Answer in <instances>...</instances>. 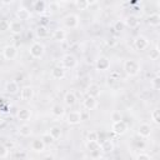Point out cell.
<instances>
[{
    "instance_id": "cell-1",
    "label": "cell",
    "mask_w": 160,
    "mask_h": 160,
    "mask_svg": "<svg viewBox=\"0 0 160 160\" xmlns=\"http://www.w3.org/2000/svg\"><path fill=\"white\" fill-rule=\"evenodd\" d=\"M122 70L126 74V76L129 78H135L140 74L141 71V65L138 60L135 59H126L124 60V64H122Z\"/></svg>"
},
{
    "instance_id": "cell-2",
    "label": "cell",
    "mask_w": 160,
    "mask_h": 160,
    "mask_svg": "<svg viewBox=\"0 0 160 160\" xmlns=\"http://www.w3.org/2000/svg\"><path fill=\"white\" fill-rule=\"evenodd\" d=\"M61 24L64 28L66 29H76L80 24V18L78 14H74V12H69L66 14L65 16H62L61 19Z\"/></svg>"
},
{
    "instance_id": "cell-3",
    "label": "cell",
    "mask_w": 160,
    "mask_h": 160,
    "mask_svg": "<svg viewBox=\"0 0 160 160\" xmlns=\"http://www.w3.org/2000/svg\"><path fill=\"white\" fill-rule=\"evenodd\" d=\"M29 54L32 59H41L45 54V45L40 41H34L29 46Z\"/></svg>"
},
{
    "instance_id": "cell-4",
    "label": "cell",
    "mask_w": 160,
    "mask_h": 160,
    "mask_svg": "<svg viewBox=\"0 0 160 160\" xmlns=\"http://www.w3.org/2000/svg\"><path fill=\"white\" fill-rule=\"evenodd\" d=\"M78 65V59L74 54H64L60 59V66L64 69V70H68V69H74L75 66Z\"/></svg>"
},
{
    "instance_id": "cell-5",
    "label": "cell",
    "mask_w": 160,
    "mask_h": 160,
    "mask_svg": "<svg viewBox=\"0 0 160 160\" xmlns=\"http://www.w3.org/2000/svg\"><path fill=\"white\" fill-rule=\"evenodd\" d=\"M132 45L134 48L138 50V51H144L149 48L150 45V40L145 36V35H138L134 38V41H132Z\"/></svg>"
},
{
    "instance_id": "cell-6",
    "label": "cell",
    "mask_w": 160,
    "mask_h": 160,
    "mask_svg": "<svg viewBox=\"0 0 160 160\" xmlns=\"http://www.w3.org/2000/svg\"><path fill=\"white\" fill-rule=\"evenodd\" d=\"M81 120H82V114L79 110H71L65 116V121L69 125H78L81 122Z\"/></svg>"
},
{
    "instance_id": "cell-7",
    "label": "cell",
    "mask_w": 160,
    "mask_h": 160,
    "mask_svg": "<svg viewBox=\"0 0 160 160\" xmlns=\"http://www.w3.org/2000/svg\"><path fill=\"white\" fill-rule=\"evenodd\" d=\"M18 56V48L12 44H9V45H5L2 48V58L5 60H14L15 58Z\"/></svg>"
},
{
    "instance_id": "cell-8",
    "label": "cell",
    "mask_w": 160,
    "mask_h": 160,
    "mask_svg": "<svg viewBox=\"0 0 160 160\" xmlns=\"http://www.w3.org/2000/svg\"><path fill=\"white\" fill-rule=\"evenodd\" d=\"M128 130H129V126L124 120H120V121L111 124V131L116 135H124L128 132Z\"/></svg>"
},
{
    "instance_id": "cell-9",
    "label": "cell",
    "mask_w": 160,
    "mask_h": 160,
    "mask_svg": "<svg viewBox=\"0 0 160 160\" xmlns=\"http://www.w3.org/2000/svg\"><path fill=\"white\" fill-rule=\"evenodd\" d=\"M15 18H16V20L18 21H28L30 18H31V12H30V10L28 9V8H25V6H19L18 9H16V11H15Z\"/></svg>"
},
{
    "instance_id": "cell-10",
    "label": "cell",
    "mask_w": 160,
    "mask_h": 160,
    "mask_svg": "<svg viewBox=\"0 0 160 160\" xmlns=\"http://www.w3.org/2000/svg\"><path fill=\"white\" fill-rule=\"evenodd\" d=\"M110 59L108 56H99L95 61V68L98 71H106L110 69Z\"/></svg>"
},
{
    "instance_id": "cell-11",
    "label": "cell",
    "mask_w": 160,
    "mask_h": 160,
    "mask_svg": "<svg viewBox=\"0 0 160 160\" xmlns=\"http://www.w3.org/2000/svg\"><path fill=\"white\" fill-rule=\"evenodd\" d=\"M122 22H124V26H128L130 29H136L139 26V24H140V20H139V16L138 15L129 14V15H126L124 18Z\"/></svg>"
},
{
    "instance_id": "cell-12",
    "label": "cell",
    "mask_w": 160,
    "mask_h": 160,
    "mask_svg": "<svg viewBox=\"0 0 160 160\" xmlns=\"http://www.w3.org/2000/svg\"><path fill=\"white\" fill-rule=\"evenodd\" d=\"M151 132H152V128H151V125L148 124V122H142V124H140V125L138 126L136 134H138L140 138H142V139H148V138L151 135Z\"/></svg>"
},
{
    "instance_id": "cell-13",
    "label": "cell",
    "mask_w": 160,
    "mask_h": 160,
    "mask_svg": "<svg viewBox=\"0 0 160 160\" xmlns=\"http://www.w3.org/2000/svg\"><path fill=\"white\" fill-rule=\"evenodd\" d=\"M34 98V88L30 85H24L20 89V99L22 101H30Z\"/></svg>"
},
{
    "instance_id": "cell-14",
    "label": "cell",
    "mask_w": 160,
    "mask_h": 160,
    "mask_svg": "<svg viewBox=\"0 0 160 160\" xmlns=\"http://www.w3.org/2000/svg\"><path fill=\"white\" fill-rule=\"evenodd\" d=\"M31 116H32V111L29 108H21L16 112V119L22 122H28L31 119Z\"/></svg>"
},
{
    "instance_id": "cell-15",
    "label": "cell",
    "mask_w": 160,
    "mask_h": 160,
    "mask_svg": "<svg viewBox=\"0 0 160 160\" xmlns=\"http://www.w3.org/2000/svg\"><path fill=\"white\" fill-rule=\"evenodd\" d=\"M115 150V144L111 139H104L100 142V152L102 154H110Z\"/></svg>"
},
{
    "instance_id": "cell-16",
    "label": "cell",
    "mask_w": 160,
    "mask_h": 160,
    "mask_svg": "<svg viewBox=\"0 0 160 160\" xmlns=\"http://www.w3.org/2000/svg\"><path fill=\"white\" fill-rule=\"evenodd\" d=\"M4 90H5L9 95H15V94H18V92H19L20 88H19L18 81H15V80H9V81H6V82H5Z\"/></svg>"
},
{
    "instance_id": "cell-17",
    "label": "cell",
    "mask_w": 160,
    "mask_h": 160,
    "mask_svg": "<svg viewBox=\"0 0 160 160\" xmlns=\"http://www.w3.org/2000/svg\"><path fill=\"white\" fill-rule=\"evenodd\" d=\"M62 101H64V106L66 108H72L75 104H76V95L74 91H66L64 94V98H62Z\"/></svg>"
},
{
    "instance_id": "cell-18",
    "label": "cell",
    "mask_w": 160,
    "mask_h": 160,
    "mask_svg": "<svg viewBox=\"0 0 160 160\" xmlns=\"http://www.w3.org/2000/svg\"><path fill=\"white\" fill-rule=\"evenodd\" d=\"M85 92H86V96H91V98H95V99H96V98L101 94V88H100L98 84L92 82V84H90V85L86 88Z\"/></svg>"
},
{
    "instance_id": "cell-19",
    "label": "cell",
    "mask_w": 160,
    "mask_h": 160,
    "mask_svg": "<svg viewBox=\"0 0 160 160\" xmlns=\"http://www.w3.org/2000/svg\"><path fill=\"white\" fill-rule=\"evenodd\" d=\"M50 75H51V78H52L54 80H62V79L65 78V75H66V70H64L60 65H59V66H54V68L51 69Z\"/></svg>"
},
{
    "instance_id": "cell-20",
    "label": "cell",
    "mask_w": 160,
    "mask_h": 160,
    "mask_svg": "<svg viewBox=\"0 0 160 160\" xmlns=\"http://www.w3.org/2000/svg\"><path fill=\"white\" fill-rule=\"evenodd\" d=\"M51 36H52V40H55L58 42H62L66 39V31H65L64 28H58V29H55L52 31V35Z\"/></svg>"
},
{
    "instance_id": "cell-21",
    "label": "cell",
    "mask_w": 160,
    "mask_h": 160,
    "mask_svg": "<svg viewBox=\"0 0 160 160\" xmlns=\"http://www.w3.org/2000/svg\"><path fill=\"white\" fill-rule=\"evenodd\" d=\"M82 106L86 110H95L98 108V100L91 96H85L82 100Z\"/></svg>"
},
{
    "instance_id": "cell-22",
    "label": "cell",
    "mask_w": 160,
    "mask_h": 160,
    "mask_svg": "<svg viewBox=\"0 0 160 160\" xmlns=\"http://www.w3.org/2000/svg\"><path fill=\"white\" fill-rule=\"evenodd\" d=\"M30 148L34 152H42V151H45L46 145L44 144V141L41 139H35L30 142Z\"/></svg>"
},
{
    "instance_id": "cell-23",
    "label": "cell",
    "mask_w": 160,
    "mask_h": 160,
    "mask_svg": "<svg viewBox=\"0 0 160 160\" xmlns=\"http://www.w3.org/2000/svg\"><path fill=\"white\" fill-rule=\"evenodd\" d=\"M51 115L54 118H58V119L62 118L65 115V106L61 104H54L51 106Z\"/></svg>"
},
{
    "instance_id": "cell-24",
    "label": "cell",
    "mask_w": 160,
    "mask_h": 160,
    "mask_svg": "<svg viewBox=\"0 0 160 160\" xmlns=\"http://www.w3.org/2000/svg\"><path fill=\"white\" fill-rule=\"evenodd\" d=\"M146 22L151 28H158L160 25V15H159V12H151L146 18Z\"/></svg>"
},
{
    "instance_id": "cell-25",
    "label": "cell",
    "mask_w": 160,
    "mask_h": 160,
    "mask_svg": "<svg viewBox=\"0 0 160 160\" xmlns=\"http://www.w3.org/2000/svg\"><path fill=\"white\" fill-rule=\"evenodd\" d=\"M9 30H10V32L12 35H20L22 32V30H24V26H22V24L20 21L12 20V21H10V29Z\"/></svg>"
},
{
    "instance_id": "cell-26",
    "label": "cell",
    "mask_w": 160,
    "mask_h": 160,
    "mask_svg": "<svg viewBox=\"0 0 160 160\" xmlns=\"http://www.w3.org/2000/svg\"><path fill=\"white\" fill-rule=\"evenodd\" d=\"M18 134H19L20 136H22V138H29V136L32 135V129H31V126H30L29 124L25 122V124H21V125L19 126Z\"/></svg>"
},
{
    "instance_id": "cell-27",
    "label": "cell",
    "mask_w": 160,
    "mask_h": 160,
    "mask_svg": "<svg viewBox=\"0 0 160 160\" xmlns=\"http://www.w3.org/2000/svg\"><path fill=\"white\" fill-rule=\"evenodd\" d=\"M35 35L36 38L39 39H45L49 36V29L45 26V25H39L36 29H35Z\"/></svg>"
},
{
    "instance_id": "cell-28",
    "label": "cell",
    "mask_w": 160,
    "mask_h": 160,
    "mask_svg": "<svg viewBox=\"0 0 160 160\" xmlns=\"http://www.w3.org/2000/svg\"><path fill=\"white\" fill-rule=\"evenodd\" d=\"M48 132L52 136V139H54V140H59V139L61 138V135H62L61 128H60V126H56V125L50 126V129H49V131H48Z\"/></svg>"
},
{
    "instance_id": "cell-29",
    "label": "cell",
    "mask_w": 160,
    "mask_h": 160,
    "mask_svg": "<svg viewBox=\"0 0 160 160\" xmlns=\"http://www.w3.org/2000/svg\"><path fill=\"white\" fill-rule=\"evenodd\" d=\"M148 58H149L151 61L159 60V58H160V50H159V45H158V44H155V46H154L152 49H150V52H149Z\"/></svg>"
},
{
    "instance_id": "cell-30",
    "label": "cell",
    "mask_w": 160,
    "mask_h": 160,
    "mask_svg": "<svg viewBox=\"0 0 160 160\" xmlns=\"http://www.w3.org/2000/svg\"><path fill=\"white\" fill-rule=\"evenodd\" d=\"M86 149L89 152H100V142L99 141H86Z\"/></svg>"
},
{
    "instance_id": "cell-31",
    "label": "cell",
    "mask_w": 160,
    "mask_h": 160,
    "mask_svg": "<svg viewBox=\"0 0 160 160\" xmlns=\"http://www.w3.org/2000/svg\"><path fill=\"white\" fill-rule=\"evenodd\" d=\"M46 6H48V4H46L45 1H42V0H38V1L34 2V10H35L38 14H42V12H45Z\"/></svg>"
},
{
    "instance_id": "cell-32",
    "label": "cell",
    "mask_w": 160,
    "mask_h": 160,
    "mask_svg": "<svg viewBox=\"0 0 160 160\" xmlns=\"http://www.w3.org/2000/svg\"><path fill=\"white\" fill-rule=\"evenodd\" d=\"M96 4V1H75L74 5L76 6L78 10H86L89 6Z\"/></svg>"
},
{
    "instance_id": "cell-33",
    "label": "cell",
    "mask_w": 160,
    "mask_h": 160,
    "mask_svg": "<svg viewBox=\"0 0 160 160\" xmlns=\"http://www.w3.org/2000/svg\"><path fill=\"white\" fill-rule=\"evenodd\" d=\"M150 118H151V121H152L156 126L160 124V111H159L158 108L152 109V111L150 112Z\"/></svg>"
},
{
    "instance_id": "cell-34",
    "label": "cell",
    "mask_w": 160,
    "mask_h": 160,
    "mask_svg": "<svg viewBox=\"0 0 160 160\" xmlns=\"http://www.w3.org/2000/svg\"><path fill=\"white\" fill-rule=\"evenodd\" d=\"M150 86L152 90H159L160 89V76L159 75H155L151 81H150Z\"/></svg>"
},
{
    "instance_id": "cell-35",
    "label": "cell",
    "mask_w": 160,
    "mask_h": 160,
    "mask_svg": "<svg viewBox=\"0 0 160 160\" xmlns=\"http://www.w3.org/2000/svg\"><path fill=\"white\" fill-rule=\"evenodd\" d=\"M40 139L44 141V144H45V145H51V144L55 141V140L52 139V136H51L49 132H44V134L41 135V138H40Z\"/></svg>"
},
{
    "instance_id": "cell-36",
    "label": "cell",
    "mask_w": 160,
    "mask_h": 160,
    "mask_svg": "<svg viewBox=\"0 0 160 160\" xmlns=\"http://www.w3.org/2000/svg\"><path fill=\"white\" fill-rule=\"evenodd\" d=\"M86 141H99V132L89 131L86 135Z\"/></svg>"
},
{
    "instance_id": "cell-37",
    "label": "cell",
    "mask_w": 160,
    "mask_h": 160,
    "mask_svg": "<svg viewBox=\"0 0 160 160\" xmlns=\"http://www.w3.org/2000/svg\"><path fill=\"white\" fill-rule=\"evenodd\" d=\"M10 29V21L8 19H0V31H8Z\"/></svg>"
},
{
    "instance_id": "cell-38",
    "label": "cell",
    "mask_w": 160,
    "mask_h": 160,
    "mask_svg": "<svg viewBox=\"0 0 160 160\" xmlns=\"http://www.w3.org/2000/svg\"><path fill=\"white\" fill-rule=\"evenodd\" d=\"M111 120H112V122H116V121H120V120H122V115H121V112L120 111H112L111 112Z\"/></svg>"
},
{
    "instance_id": "cell-39",
    "label": "cell",
    "mask_w": 160,
    "mask_h": 160,
    "mask_svg": "<svg viewBox=\"0 0 160 160\" xmlns=\"http://www.w3.org/2000/svg\"><path fill=\"white\" fill-rule=\"evenodd\" d=\"M135 160H151V156L146 152H139L135 158Z\"/></svg>"
},
{
    "instance_id": "cell-40",
    "label": "cell",
    "mask_w": 160,
    "mask_h": 160,
    "mask_svg": "<svg viewBox=\"0 0 160 160\" xmlns=\"http://www.w3.org/2000/svg\"><path fill=\"white\" fill-rule=\"evenodd\" d=\"M9 155V150L4 144H0V158H6Z\"/></svg>"
},
{
    "instance_id": "cell-41",
    "label": "cell",
    "mask_w": 160,
    "mask_h": 160,
    "mask_svg": "<svg viewBox=\"0 0 160 160\" xmlns=\"http://www.w3.org/2000/svg\"><path fill=\"white\" fill-rule=\"evenodd\" d=\"M124 29V22H122V20H118V21H115V24H114V30H116V31H121Z\"/></svg>"
},
{
    "instance_id": "cell-42",
    "label": "cell",
    "mask_w": 160,
    "mask_h": 160,
    "mask_svg": "<svg viewBox=\"0 0 160 160\" xmlns=\"http://www.w3.org/2000/svg\"><path fill=\"white\" fill-rule=\"evenodd\" d=\"M110 78H111L112 80H115V81H118V80H120V78H121V75H120V72H118V71H112V72L110 74Z\"/></svg>"
},
{
    "instance_id": "cell-43",
    "label": "cell",
    "mask_w": 160,
    "mask_h": 160,
    "mask_svg": "<svg viewBox=\"0 0 160 160\" xmlns=\"http://www.w3.org/2000/svg\"><path fill=\"white\" fill-rule=\"evenodd\" d=\"M41 160H55V158H54L52 155H50V154H49V155H45Z\"/></svg>"
},
{
    "instance_id": "cell-44",
    "label": "cell",
    "mask_w": 160,
    "mask_h": 160,
    "mask_svg": "<svg viewBox=\"0 0 160 160\" xmlns=\"http://www.w3.org/2000/svg\"><path fill=\"white\" fill-rule=\"evenodd\" d=\"M1 4H4V5H11V4H12V1H2Z\"/></svg>"
},
{
    "instance_id": "cell-45",
    "label": "cell",
    "mask_w": 160,
    "mask_h": 160,
    "mask_svg": "<svg viewBox=\"0 0 160 160\" xmlns=\"http://www.w3.org/2000/svg\"><path fill=\"white\" fill-rule=\"evenodd\" d=\"M2 124H4V119H2V118H1V116H0V126H1V125H2Z\"/></svg>"
}]
</instances>
